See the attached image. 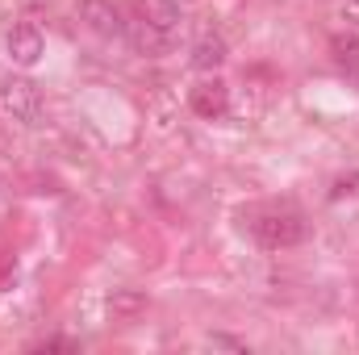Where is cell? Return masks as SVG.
<instances>
[{
    "mask_svg": "<svg viewBox=\"0 0 359 355\" xmlns=\"http://www.w3.org/2000/svg\"><path fill=\"white\" fill-rule=\"evenodd\" d=\"M142 309H147V297H142V293H134V288H121V293H113V297H109V314H113V318H121V322L138 318Z\"/></svg>",
    "mask_w": 359,
    "mask_h": 355,
    "instance_id": "30bf717a",
    "label": "cell"
},
{
    "mask_svg": "<svg viewBox=\"0 0 359 355\" xmlns=\"http://www.w3.org/2000/svg\"><path fill=\"white\" fill-rule=\"evenodd\" d=\"M46 347H50V351H76L72 339H42V343H34V351H46Z\"/></svg>",
    "mask_w": 359,
    "mask_h": 355,
    "instance_id": "8fae6325",
    "label": "cell"
},
{
    "mask_svg": "<svg viewBox=\"0 0 359 355\" xmlns=\"http://www.w3.org/2000/svg\"><path fill=\"white\" fill-rule=\"evenodd\" d=\"M222 63H226V42H222L217 34H205V38L192 42V67H196V72H213V67H222Z\"/></svg>",
    "mask_w": 359,
    "mask_h": 355,
    "instance_id": "ba28073f",
    "label": "cell"
},
{
    "mask_svg": "<svg viewBox=\"0 0 359 355\" xmlns=\"http://www.w3.org/2000/svg\"><path fill=\"white\" fill-rule=\"evenodd\" d=\"M134 17H142V21H151V25L172 34L180 25V4L176 0H134Z\"/></svg>",
    "mask_w": 359,
    "mask_h": 355,
    "instance_id": "52a82bcc",
    "label": "cell"
},
{
    "mask_svg": "<svg viewBox=\"0 0 359 355\" xmlns=\"http://www.w3.org/2000/svg\"><path fill=\"white\" fill-rule=\"evenodd\" d=\"M0 105H4V113L13 121H25V126H42V117H46L42 92L34 88L29 80H21V76H8L0 84Z\"/></svg>",
    "mask_w": 359,
    "mask_h": 355,
    "instance_id": "6da1fadb",
    "label": "cell"
},
{
    "mask_svg": "<svg viewBox=\"0 0 359 355\" xmlns=\"http://www.w3.org/2000/svg\"><path fill=\"white\" fill-rule=\"evenodd\" d=\"M8 55H13V63L34 67V63L42 59V34H38L34 25H13V34H8Z\"/></svg>",
    "mask_w": 359,
    "mask_h": 355,
    "instance_id": "8992f818",
    "label": "cell"
},
{
    "mask_svg": "<svg viewBox=\"0 0 359 355\" xmlns=\"http://www.w3.org/2000/svg\"><path fill=\"white\" fill-rule=\"evenodd\" d=\"M330 55H334V63H339L347 76H359V38L355 34H339V38L330 42Z\"/></svg>",
    "mask_w": 359,
    "mask_h": 355,
    "instance_id": "9c48e42d",
    "label": "cell"
},
{
    "mask_svg": "<svg viewBox=\"0 0 359 355\" xmlns=\"http://www.w3.org/2000/svg\"><path fill=\"white\" fill-rule=\"evenodd\" d=\"M126 38H130V46H134L138 55H163V51L172 46V34L159 29V25H151V21H142V17L126 21Z\"/></svg>",
    "mask_w": 359,
    "mask_h": 355,
    "instance_id": "277c9868",
    "label": "cell"
},
{
    "mask_svg": "<svg viewBox=\"0 0 359 355\" xmlns=\"http://www.w3.org/2000/svg\"><path fill=\"white\" fill-rule=\"evenodd\" d=\"M251 230L264 247H297L305 239V222L297 213H259L251 222Z\"/></svg>",
    "mask_w": 359,
    "mask_h": 355,
    "instance_id": "7a4b0ae2",
    "label": "cell"
},
{
    "mask_svg": "<svg viewBox=\"0 0 359 355\" xmlns=\"http://www.w3.org/2000/svg\"><path fill=\"white\" fill-rule=\"evenodd\" d=\"M13 276H17L13 260H0V288H8V284H13Z\"/></svg>",
    "mask_w": 359,
    "mask_h": 355,
    "instance_id": "4fadbf2b",
    "label": "cell"
},
{
    "mask_svg": "<svg viewBox=\"0 0 359 355\" xmlns=\"http://www.w3.org/2000/svg\"><path fill=\"white\" fill-rule=\"evenodd\" d=\"M80 21L100 38H126V17L113 0H80Z\"/></svg>",
    "mask_w": 359,
    "mask_h": 355,
    "instance_id": "3957f363",
    "label": "cell"
},
{
    "mask_svg": "<svg viewBox=\"0 0 359 355\" xmlns=\"http://www.w3.org/2000/svg\"><path fill=\"white\" fill-rule=\"evenodd\" d=\"M188 105H192L196 117H222L230 109V92H226L222 80H205V84H196L188 92Z\"/></svg>",
    "mask_w": 359,
    "mask_h": 355,
    "instance_id": "5b68a950",
    "label": "cell"
},
{
    "mask_svg": "<svg viewBox=\"0 0 359 355\" xmlns=\"http://www.w3.org/2000/svg\"><path fill=\"white\" fill-rule=\"evenodd\" d=\"M209 343H213V347H230V351H247V343H238V339H230V335H209Z\"/></svg>",
    "mask_w": 359,
    "mask_h": 355,
    "instance_id": "7c38bea8",
    "label": "cell"
}]
</instances>
